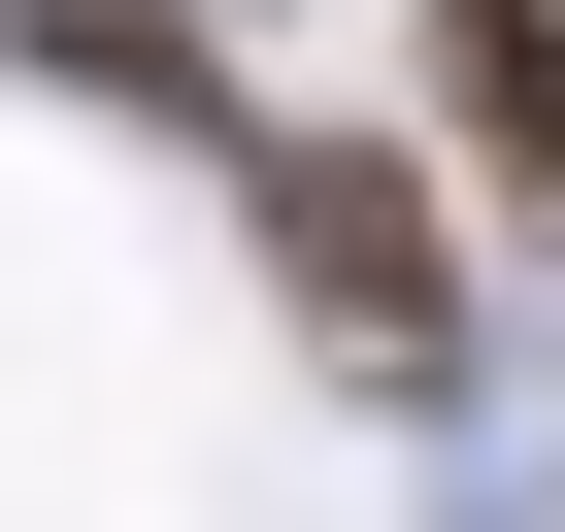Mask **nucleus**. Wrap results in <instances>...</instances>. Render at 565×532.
Wrapping results in <instances>:
<instances>
[{"label":"nucleus","mask_w":565,"mask_h":532,"mask_svg":"<svg viewBox=\"0 0 565 532\" xmlns=\"http://www.w3.org/2000/svg\"><path fill=\"white\" fill-rule=\"evenodd\" d=\"M266 266H300V333H333V366H399V400L466 366V233H433L399 134H266Z\"/></svg>","instance_id":"nucleus-1"},{"label":"nucleus","mask_w":565,"mask_h":532,"mask_svg":"<svg viewBox=\"0 0 565 532\" xmlns=\"http://www.w3.org/2000/svg\"><path fill=\"white\" fill-rule=\"evenodd\" d=\"M433 100H466V167L565 233V0H433Z\"/></svg>","instance_id":"nucleus-2"}]
</instances>
